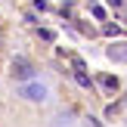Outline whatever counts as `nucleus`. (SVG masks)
I'll return each mask as SVG.
<instances>
[{
  "instance_id": "nucleus-4",
  "label": "nucleus",
  "mask_w": 127,
  "mask_h": 127,
  "mask_svg": "<svg viewBox=\"0 0 127 127\" xmlns=\"http://www.w3.org/2000/svg\"><path fill=\"white\" fill-rule=\"evenodd\" d=\"M99 87H102L105 93H115L118 90V78L115 74H102V78H99Z\"/></svg>"
},
{
  "instance_id": "nucleus-2",
  "label": "nucleus",
  "mask_w": 127,
  "mask_h": 127,
  "mask_svg": "<svg viewBox=\"0 0 127 127\" xmlns=\"http://www.w3.org/2000/svg\"><path fill=\"white\" fill-rule=\"evenodd\" d=\"M19 93H22L25 99H37V102H40V99H47V87L37 84V81H34V84H22V90H19Z\"/></svg>"
},
{
  "instance_id": "nucleus-6",
  "label": "nucleus",
  "mask_w": 127,
  "mask_h": 127,
  "mask_svg": "<svg viewBox=\"0 0 127 127\" xmlns=\"http://www.w3.org/2000/svg\"><path fill=\"white\" fill-rule=\"evenodd\" d=\"M90 12H93V16H96V19H102V16H105V9H102V6H99V3H90Z\"/></svg>"
},
{
  "instance_id": "nucleus-5",
  "label": "nucleus",
  "mask_w": 127,
  "mask_h": 127,
  "mask_svg": "<svg viewBox=\"0 0 127 127\" xmlns=\"http://www.w3.org/2000/svg\"><path fill=\"white\" fill-rule=\"evenodd\" d=\"M102 34H109V37H118V34H121V28H118V25H112V22H105Z\"/></svg>"
},
{
  "instance_id": "nucleus-8",
  "label": "nucleus",
  "mask_w": 127,
  "mask_h": 127,
  "mask_svg": "<svg viewBox=\"0 0 127 127\" xmlns=\"http://www.w3.org/2000/svg\"><path fill=\"white\" fill-rule=\"evenodd\" d=\"M84 121H87V127H102V124L96 121V118H84Z\"/></svg>"
},
{
  "instance_id": "nucleus-7",
  "label": "nucleus",
  "mask_w": 127,
  "mask_h": 127,
  "mask_svg": "<svg viewBox=\"0 0 127 127\" xmlns=\"http://www.w3.org/2000/svg\"><path fill=\"white\" fill-rule=\"evenodd\" d=\"M78 84H81V87H90V78H87V71H78Z\"/></svg>"
},
{
  "instance_id": "nucleus-3",
  "label": "nucleus",
  "mask_w": 127,
  "mask_h": 127,
  "mask_svg": "<svg viewBox=\"0 0 127 127\" xmlns=\"http://www.w3.org/2000/svg\"><path fill=\"white\" fill-rule=\"evenodd\" d=\"M109 56L115 62H127V43H115V47H109Z\"/></svg>"
},
{
  "instance_id": "nucleus-9",
  "label": "nucleus",
  "mask_w": 127,
  "mask_h": 127,
  "mask_svg": "<svg viewBox=\"0 0 127 127\" xmlns=\"http://www.w3.org/2000/svg\"><path fill=\"white\" fill-rule=\"evenodd\" d=\"M109 3H112V6H121V0H109Z\"/></svg>"
},
{
  "instance_id": "nucleus-1",
  "label": "nucleus",
  "mask_w": 127,
  "mask_h": 127,
  "mask_svg": "<svg viewBox=\"0 0 127 127\" xmlns=\"http://www.w3.org/2000/svg\"><path fill=\"white\" fill-rule=\"evenodd\" d=\"M9 74H12L16 81H31V78H34V65H31L25 56H16L12 65H9Z\"/></svg>"
}]
</instances>
